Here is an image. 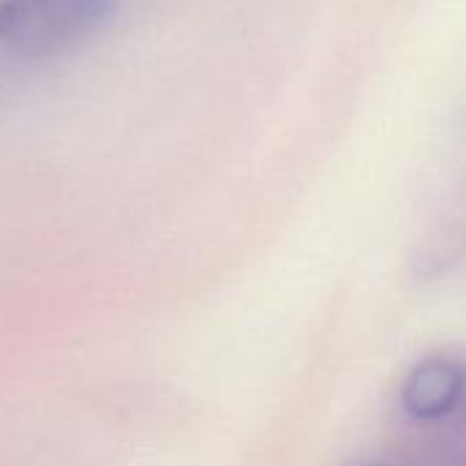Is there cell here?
<instances>
[{"instance_id": "cell-1", "label": "cell", "mask_w": 466, "mask_h": 466, "mask_svg": "<svg viewBox=\"0 0 466 466\" xmlns=\"http://www.w3.org/2000/svg\"><path fill=\"white\" fill-rule=\"evenodd\" d=\"M117 0H0V49L22 60H49L93 38Z\"/></svg>"}, {"instance_id": "cell-3", "label": "cell", "mask_w": 466, "mask_h": 466, "mask_svg": "<svg viewBox=\"0 0 466 466\" xmlns=\"http://www.w3.org/2000/svg\"><path fill=\"white\" fill-rule=\"evenodd\" d=\"M350 466H388V464H382V461H358V464H350Z\"/></svg>"}, {"instance_id": "cell-2", "label": "cell", "mask_w": 466, "mask_h": 466, "mask_svg": "<svg viewBox=\"0 0 466 466\" xmlns=\"http://www.w3.org/2000/svg\"><path fill=\"white\" fill-rule=\"evenodd\" d=\"M464 393V371L453 358L420 360L401 385V410L415 423H442L448 420Z\"/></svg>"}]
</instances>
